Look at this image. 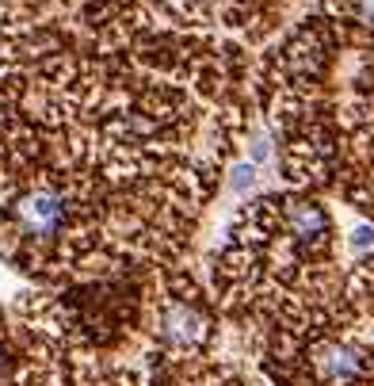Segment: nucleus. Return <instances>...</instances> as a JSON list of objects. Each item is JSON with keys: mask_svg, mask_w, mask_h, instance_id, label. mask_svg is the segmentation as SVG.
Listing matches in <instances>:
<instances>
[{"mask_svg": "<svg viewBox=\"0 0 374 386\" xmlns=\"http://www.w3.org/2000/svg\"><path fill=\"white\" fill-rule=\"evenodd\" d=\"M149 348L145 352L172 367H191L214 356L218 345V313L191 287V280L172 276L149 302Z\"/></svg>", "mask_w": 374, "mask_h": 386, "instance_id": "f257e3e1", "label": "nucleus"}, {"mask_svg": "<svg viewBox=\"0 0 374 386\" xmlns=\"http://www.w3.org/2000/svg\"><path fill=\"white\" fill-rule=\"evenodd\" d=\"M333 8L340 12L348 23L371 27V31H374V0H333Z\"/></svg>", "mask_w": 374, "mask_h": 386, "instance_id": "f03ea898", "label": "nucleus"}]
</instances>
